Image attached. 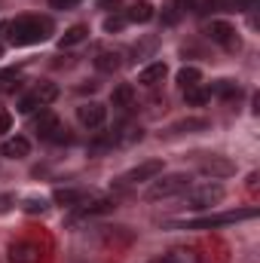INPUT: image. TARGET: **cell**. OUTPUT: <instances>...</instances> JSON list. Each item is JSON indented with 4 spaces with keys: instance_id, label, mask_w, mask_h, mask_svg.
I'll return each instance as SVG.
<instances>
[{
    "instance_id": "4316f807",
    "label": "cell",
    "mask_w": 260,
    "mask_h": 263,
    "mask_svg": "<svg viewBox=\"0 0 260 263\" xmlns=\"http://www.w3.org/2000/svg\"><path fill=\"white\" fill-rule=\"evenodd\" d=\"M28 214H43L46 211V199H25V205H22Z\"/></svg>"
},
{
    "instance_id": "cb8c5ba5",
    "label": "cell",
    "mask_w": 260,
    "mask_h": 263,
    "mask_svg": "<svg viewBox=\"0 0 260 263\" xmlns=\"http://www.w3.org/2000/svg\"><path fill=\"white\" fill-rule=\"evenodd\" d=\"M117 144V132H110V135H98L92 144H89V153L92 156H98V153H104V150H110Z\"/></svg>"
},
{
    "instance_id": "7c38bea8",
    "label": "cell",
    "mask_w": 260,
    "mask_h": 263,
    "mask_svg": "<svg viewBox=\"0 0 260 263\" xmlns=\"http://www.w3.org/2000/svg\"><path fill=\"white\" fill-rule=\"evenodd\" d=\"M31 153V141L28 138H9L6 144H3V156H9V159H22V156H28Z\"/></svg>"
},
{
    "instance_id": "8992f818",
    "label": "cell",
    "mask_w": 260,
    "mask_h": 263,
    "mask_svg": "<svg viewBox=\"0 0 260 263\" xmlns=\"http://www.w3.org/2000/svg\"><path fill=\"white\" fill-rule=\"evenodd\" d=\"M156 175H162V162L159 159H147L141 165L129 168L123 178H120V187H132V184H144V181H153Z\"/></svg>"
},
{
    "instance_id": "44dd1931",
    "label": "cell",
    "mask_w": 260,
    "mask_h": 263,
    "mask_svg": "<svg viewBox=\"0 0 260 263\" xmlns=\"http://www.w3.org/2000/svg\"><path fill=\"white\" fill-rule=\"evenodd\" d=\"M211 98V92L208 89H202V86H193V89H184V101L190 104V107H202L205 101Z\"/></svg>"
},
{
    "instance_id": "4dcf8cb0",
    "label": "cell",
    "mask_w": 260,
    "mask_h": 263,
    "mask_svg": "<svg viewBox=\"0 0 260 263\" xmlns=\"http://www.w3.org/2000/svg\"><path fill=\"white\" fill-rule=\"evenodd\" d=\"M73 3H77V0H49V6H52V9H70Z\"/></svg>"
},
{
    "instance_id": "f1b7e54d",
    "label": "cell",
    "mask_w": 260,
    "mask_h": 263,
    "mask_svg": "<svg viewBox=\"0 0 260 263\" xmlns=\"http://www.w3.org/2000/svg\"><path fill=\"white\" fill-rule=\"evenodd\" d=\"M178 18H181V9H178L175 3H169V6H165V12H162V22H165V25H175Z\"/></svg>"
},
{
    "instance_id": "d6986e66",
    "label": "cell",
    "mask_w": 260,
    "mask_h": 263,
    "mask_svg": "<svg viewBox=\"0 0 260 263\" xmlns=\"http://www.w3.org/2000/svg\"><path fill=\"white\" fill-rule=\"evenodd\" d=\"M55 202H59V205H83V202H86V193H83V190H70V187H62V190H55Z\"/></svg>"
},
{
    "instance_id": "7402d4cb",
    "label": "cell",
    "mask_w": 260,
    "mask_h": 263,
    "mask_svg": "<svg viewBox=\"0 0 260 263\" xmlns=\"http://www.w3.org/2000/svg\"><path fill=\"white\" fill-rule=\"evenodd\" d=\"M165 257H169L172 263H202V257L196 254L193 248H172Z\"/></svg>"
},
{
    "instance_id": "484cf974",
    "label": "cell",
    "mask_w": 260,
    "mask_h": 263,
    "mask_svg": "<svg viewBox=\"0 0 260 263\" xmlns=\"http://www.w3.org/2000/svg\"><path fill=\"white\" fill-rule=\"evenodd\" d=\"M123 25H126V18H123V15H107V18H104V31H107V34L123 31Z\"/></svg>"
},
{
    "instance_id": "277c9868",
    "label": "cell",
    "mask_w": 260,
    "mask_h": 263,
    "mask_svg": "<svg viewBox=\"0 0 260 263\" xmlns=\"http://www.w3.org/2000/svg\"><path fill=\"white\" fill-rule=\"evenodd\" d=\"M220 199H224V187H220L217 181L199 184V187H190V190H187V205L196 208V211L211 208V205H220Z\"/></svg>"
},
{
    "instance_id": "52a82bcc",
    "label": "cell",
    "mask_w": 260,
    "mask_h": 263,
    "mask_svg": "<svg viewBox=\"0 0 260 263\" xmlns=\"http://www.w3.org/2000/svg\"><path fill=\"white\" fill-rule=\"evenodd\" d=\"M34 132H37L43 141H65V129H62V123H59V117H55L52 110H43V114L37 117Z\"/></svg>"
},
{
    "instance_id": "7a4b0ae2",
    "label": "cell",
    "mask_w": 260,
    "mask_h": 263,
    "mask_svg": "<svg viewBox=\"0 0 260 263\" xmlns=\"http://www.w3.org/2000/svg\"><path fill=\"white\" fill-rule=\"evenodd\" d=\"M190 175L187 172H172V175H156L147 187V199H169V196H178V193H187L190 190Z\"/></svg>"
},
{
    "instance_id": "5bb4252c",
    "label": "cell",
    "mask_w": 260,
    "mask_h": 263,
    "mask_svg": "<svg viewBox=\"0 0 260 263\" xmlns=\"http://www.w3.org/2000/svg\"><path fill=\"white\" fill-rule=\"evenodd\" d=\"M110 104H114V107H123V110L135 104V89H132V83H120V86L110 92Z\"/></svg>"
},
{
    "instance_id": "d4e9b609",
    "label": "cell",
    "mask_w": 260,
    "mask_h": 263,
    "mask_svg": "<svg viewBox=\"0 0 260 263\" xmlns=\"http://www.w3.org/2000/svg\"><path fill=\"white\" fill-rule=\"evenodd\" d=\"M110 208H114L110 199H98V202H92V205L83 202V205H80V214H104V211H110Z\"/></svg>"
},
{
    "instance_id": "9c48e42d",
    "label": "cell",
    "mask_w": 260,
    "mask_h": 263,
    "mask_svg": "<svg viewBox=\"0 0 260 263\" xmlns=\"http://www.w3.org/2000/svg\"><path fill=\"white\" fill-rule=\"evenodd\" d=\"M199 168L205 175H211V178H230V175H236V165L230 159H224V156H202Z\"/></svg>"
},
{
    "instance_id": "ac0fdd59",
    "label": "cell",
    "mask_w": 260,
    "mask_h": 263,
    "mask_svg": "<svg viewBox=\"0 0 260 263\" xmlns=\"http://www.w3.org/2000/svg\"><path fill=\"white\" fill-rule=\"evenodd\" d=\"M153 15H156V12H153V3L138 0V3L129 9V15H126V18H129V22H138V25H144V22H150Z\"/></svg>"
},
{
    "instance_id": "4fadbf2b",
    "label": "cell",
    "mask_w": 260,
    "mask_h": 263,
    "mask_svg": "<svg viewBox=\"0 0 260 263\" xmlns=\"http://www.w3.org/2000/svg\"><path fill=\"white\" fill-rule=\"evenodd\" d=\"M120 65H123V55H120V52L104 49V52L95 55V67H98L101 73H114V70H120Z\"/></svg>"
},
{
    "instance_id": "9a60e30c",
    "label": "cell",
    "mask_w": 260,
    "mask_h": 263,
    "mask_svg": "<svg viewBox=\"0 0 260 263\" xmlns=\"http://www.w3.org/2000/svg\"><path fill=\"white\" fill-rule=\"evenodd\" d=\"M208 92L217 95V98H227V101H230V98H239V95H242V86H239L236 80H217Z\"/></svg>"
},
{
    "instance_id": "836d02e7",
    "label": "cell",
    "mask_w": 260,
    "mask_h": 263,
    "mask_svg": "<svg viewBox=\"0 0 260 263\" xmlns=\"http://www.w3.org/2000/svg\"><path fill=\"white\" fill-rule=\"evenodd\" d=\"M0 55H3V46H0Z\"/></svg>"
},
{
    "instance_id": "3957f363",
    "label": "cell",
    "mask_w": 260,
    "mask_h": 263,
    "mask_svg": "<svg viewBox=\"0 0 260 263\" xmlns=\"http://www.w3.org/2000/svg\"><path fill=\"white\" fill-rule=\"evenodd\" d=\"M254 214H257V208H242V211L208 214V217H196V220L172 223V227H181V230H211V227H227V223H236V220H248V217H254Z\"/></svg>"
},
{
    "instance_id": "e0dca14e",
    "label": "cell",
    "mask_w": 260,
    "mask_h": 263,
    "mask_svg": "<svg viewBox=\"0 0 260 263\" xmlns=\"http://www.w3.org/2000/svg\"><path fill=\"white\" fill-rule=\"evenodd\" d=\"M86 34H89V28H86V25H73V28H67L65 34L59 37V46H62V49H70V46L83 43V40H86Z\"/></svg>"
},
{
    "instance_id": "603a6c76",
    "label": "cell",
    "mask_w": 260,
    "mask_h": 263,
    "mask_svg": "<svg viewBox=\"0 0 260 263\" xmlns=\"http://www.w3.org/2000/svg\"><path fill=\"white\" fill-rule=\"evenodd\" d=\"M202 129H208V120H181V123H175L172 129H169V135H181V132H202Z\"/></svg>"
},
{
    "instance_id": "1f68e13d",
    "label": "cell",
    "mask_w": 260,
    "mask_h": 263,
    "mask_svg": "<svg viewBox=\"0 0 260 263\" xmlns=\"http://www.w3.org/2000/svg\"><path fill=\"white\" fill-rule=\"evenodd\" d=\"M147 263H172L169 257H153V260H147Z\"/></svg>"
},
{
    "instance_id": "5b68a950",
    "label": "cell",
    "mask_w": 260,
    "mask_h": 263,
    "mask_svg": "<svg viewBox=\"0 0 260 263\" xmlns=\"http://www.w3.org/2000/svg\"><path fill=\"white\" fill-rule=\"evenodd\" d=\"M205 34L211 37V43L224 46L227 52H236V49L242 46V40H239V34H236V28H233L230 22H208Z\"/></svg>"
},
{
    "instance_id": "83f0119b",
    "label": "cell",
    "mask_w": 260,
    "mask_h": 263,
    "mask_svg": "<svg viewBox=\"0 0 260 263\" xmlns=\"http://www.w3.org/2000/svg\"><path fill=\"white\" fill-rule=\"evenodd\" d=\"M37 107H40V101L34 98V92H31V95H25V98L18 101V110H22V114H34Z\"/></svg>"
},
{
    "instance_id": "ba28073f",
    "label": "cell",
    "mask_w": 260,
    "mask_h": 263,
    "mask_svg": "<svg viewBox=\"0 0 260 263\" xmlns=\"http://www.w3.org/2000/svg\"><path fill=\"white\" fill-rule=\"evenodd\" d=\"M77 120L86 126V129H101L104 120H107V107L98 104V101H89V104H80L77 107Z\"/></svg>"
},
{
    "instance_id": "ffe728a7",
    "label": "cell",
    "mask_w": 260,
    "mask_h": 263,
    "mask_svg": "<svg viewBox=\"0 0 260 263\" xmlns=\"http://www.w3.org/2000/svg\"><path fill=\"white\" fill-rule=\"evenodd\" d=\"M34 98L40 101V107H43V104H52V101L59 98V86H52V83H40V86L34 89Z\"/></svg>"
},
{
    "instance_id": "e575fe53",
    "label": "cell",
    "mask_w": 260,
    "mask_h": 263,
    "mask_svg": "<svg viewBox=\"0 0 260 263\" xmlns=\"http://www.w3.org/2000/svg\"><path fill=\"white\" fill-rule=\"evenodd\" d=\"M0 77H6V73H0Z\"/></svg>"
},
{
    "instance_id": "d6a6232c",
    "label": "cell",
    "mask_w": 260,
    "mask_h": 263,
    "mask_svg": "<svg viewBox=\"0 0 260 263\" xmlns=\"http://www.w3.org/2000/svg\"><path fill=\"white\" fill-rule=\"evenodd\" d=\"M242 3H245V6H257V0H242Z\"/></svg>"
},
{
    "instance_id": "8fae6325",
    "label": "cell",
    "mask_w": 260,
    "mask_h": 263,
    "mask_svg": "<svg viewBox=\"0 0 260 263\" xmlns=\"http://www.w3.org/2000/svg\"><path fill=\"white\" fill-rule=\"evenodd\" d=\"M165 73H169V67L162 65V62H153V65H147L138 73V83H141V86H159V83L165 80Z\"/></svg>"
},
{
    "instance_id": "30bf717a",
    "label": "cell",
    "mask_w": 260,
    "mask_h": 263,
    "mask_svg": "<svg viewBox=\"0 0 260 263\" xmlns=\"http://www.w3.org/2000/svg\"><path fill=\"white\" fill-rule=\"evenodd\" d=\"M9 257H12V263H40V245H34V242H18V245H12Z\"/></svg>"
},
{
    "instance_id": "f546056e",
    "label": "cell",
    "mask_w": 260,
    "mask_h": 263,
    "mask_svg": "<svg viewBox=\"0 0 260 263\" xmlns=\"http://www.w3.org/2000/svg\"><path fill=\"white\" fill-rule=\"evenodd\" d=\"M9 126H12V117H9L6 110H0V135H3V132H9Z\"/></svg>"
},
{
    "instance_id": "2e32d148",
    "label": "cell",
    "mask_w": 260,
    "mask_h": 263,
    "mask_svg": "<svg viewBox=\"0 0 260 263\" xmlns=\"http://www.w3.org/2000/svg\"><path fill=\"white\" fill-rule=\"evenodd\" d=\"M178 86L181 89H193V86H202V70L199 67H193V65H184L181 70H178Z\"/></svg>"
},
{
    "instance_id": "6da1fadb",
    "label": "cell",
    "mask_w": 260,
    "mask_h": 263,
    "mask_svg": "<svg viewBox=\"0 0 260 263\" xmlns=\"http://www.w3.org/2000/svg\"><path fill=\"white\" fill-rule=\"evenodd\" d=\"M52 31L49 18H37V15H18L15 22L6 25V37L12 46H34L40 40H46Z\"/></svg>"
}]
</instances>
